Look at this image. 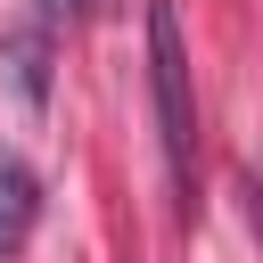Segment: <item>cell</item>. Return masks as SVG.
<instances>
[{"label": "cell", "instance_id": "obj_1", "mask_svg": "<svg viewBox=\"0 0 263 263\" xmlns=\"http://www.w3.org/2000/svg\"><path fill=\"white\" fill-rule=\"evenodd\" d=\"M148 90H156V140H164V181L189 205L197 197V107H189V49L173 0H148Z\"/></svg>", "mask_w": 263, "mask_h": 263}, {"label": "cell", "instance_id": "obj_3", "mask_svg": "<svg viewBox=\"0 0 263 263\" xmlns=\"http://www.w3.org/2000/svg\"><path fill=\"white\" fill-rule=\"evenodd\" d=\"M8 49H16V82H25V99H41L49 82H41V33H8Z\"/></svg>", "mask_w": 263, "mask_h": 263}, {"label": "cell", "instance_id": "obj_2", "mask_svg": "<svg viewBox=\"0 0 263 263\" xmlns=\"http://www.w3.org/2000/svg\"><path fill=\"white\" fill-rule=\"evenodd\" d=\"M33 214H41V181L25 173V156H8V148H0V255H8V247H25Z\"/></svg>", "mask_w": 263, "mask_h": 263}, {"label": "cell", "instance_id": "obj_4", "mask_svg": "<svg viewBox=\"0 0 263 263\" xmlns=\"http://www.w3.org/2000/svg\"><path fill=\"white\" fill-rule=\"evenodd\" d=\"M41 8H49V16H90L99 0H41Z\"/></svg>", "mask_w": 263, "mask_h": 263}]
</instances>
